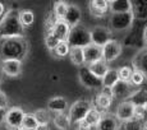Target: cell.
<instances>
[{
    "mask_svg": "<svg viewBox=\"0 0 147 130\" xmlns=\"http://www.w3.org/2000/svg\"><path fill=\"white\" fill-rule=\"evenodd\" d=\"M22 126L26 129H30V130H36L38 126V123L37 120H36L35 115L33 114H27L26 112V116L23 119V124H22Z\"/></svg>",
    "mask_w": 147,
    "mask_h": 130,
    "instance_id": "obj_34",
    "label": "cell"
},
{
    "mask_svg": "<svg viewBox=\"0 0 147 130\" xmlns=\"http://www.w3.org/2000/svg\"><path fill=\"white\" fill-rule=\"evenodd\" d=\"M1 73L8 77H18L22 73V60H16V59H7L1 60L0 63Z\"/></svg>",
    "mask_w": 147,
    "mask_h": 130,
    "instance_id": "obj_10",
    "label": "cell"
},
{
    "mask_svg": "<svg viewBox=\"0 0 147 130\" xmlns=\"http://www.w3.org/2000/svg\"><path fill=\"white\" fill-rule=\"evenodd\" d=\"M3 83V73H1V70H0V84Z\"/></svg>",
    "mask_w": 147,
    "mask_h": 130,
    "instance_id": "obj_44",
    "label": "cell"
},
{
    "mask_svg": "<svg viewBox=\"0 0 147 130\" xmlns=\"http://www.w3.org/2000/svg\"><path fill=\"white\" fill-rule=\"evenodd\" d=\"M113 100H114V97H113V93H111V89H105L102 88V91L97 94V97H96V109L97 110H102V111H105L107 110L110 106H111L113 103Z\"/></svg>",
    "mask_w": 147,
    "mask_h": 130,
    "instance_id": "obj_19",
    "label": "cell"
},
{
    "mask_svg": "<svg viewBox=\"0 0 147 130\" xmlns=\"http://www.w3.org/2000/svg\"><path fill=\"white\" fill-rule=\"evenodd\" d=\"M70 45L68 44V41H61L60 44L56 46V49L54 50L53 54H55L56 58H64V56H69V52H70Z\"/></svg>",
    "mask_w": 147,
    "mask_h": 130,
    "instance_id": "obj_33",
    "label": "cell"
},
{
    "mask_svg": "<svg viewBox=\"0 0 147 130\" xmlns=\"http://www.w3.org/2000/svg\"><path fill=\"white\" fill-rule=\"evenodd\" d=\"M121 51H123V45H121L118 40L113 38L111 41H109L105 46L102 47V59L109 64V63H111V61L117 60L121 55Z\"/></svg>",
    "mask_w": 147,
    "mask_h": 130,
    "instance_id": "obj_8",
    "label": "cell"
},
{
    "mask_svg": "<svg viewBox=\"0 0 147 130\" xmlns=\"http://www.w3.org/2000/svg\"><path fill=\"white\" fill-rule=\"evenodd\" d=\"M133 65L136 70H140V72L145 73L147 75V49L142 50L133 60Z\"/></svg>",
    "mask_w": 147,
    "mask_h": 130,
    "instance_id": "obj_28",
    "label": "cell"
},
{
    "mask_svg": "<svg viewBox=\"0 0 147 130\" xmlns=\"http://www.w3.org/2000/svg\"><path fill=\"white\" fill-rule=\"evenodd\" d=\"M132 13L137 21H147V0H134L132 1Z\"/></svg>",
    "mask_w": 147,
    "mask_h": 130,
    "instance_id": "obj_20",
    "label": "cell"
},
{
    "mask_svg": "<svg viewBox=\"0 0 147 130\" xmlns=\"http://www.w3.org/2000/svg\"><path fill=\"white\" fill-rule=\"evenodd\" d=\"M91 109H92L91 102L87 100H78L76 102H73L69 106V114H68L72 124L77 125V124L82 123Z\"/></svg>",
    "mask_w": 147,
    "mask_h": 130,
    "instance_id": "obj_4",
    "label": "cell"
},
{
    "mask_svg": "<svg viewBox=\"0 0 147 130\" xmlns=\"http://www.w3.org/2000/svg\"><path fill=\"white\" fill-rule=\"evenodd\" d=\"M72 28L69 27V24L65 21H55L54 26L50 29V33H53L56 38H59L60 41H67L68 36L70 33Z\"/></svg>",
    "mask_w": 147,
    "mask_h": 130,
    "instance_id": "obj_16",
    "label": "cell"
},
{
    "mask_svg": "<svg viewBox=\"0 0 147 130\" xmlns=\"http://www.w3.org/2000/svg\"><path fill=\"white\" fill-rule=\"evenodd\" d=\"M5 112H7V110H1V109H0V124L4 123V120H5Z\"/></svg>",
    "mask_w": 147,
    "mask_h": 130,
    "instance_id": "obj_42",
    "label": "cell"
},
{
    "mask_svg": "<svg viewBox=\"0 0 147 130\" xmlns=\"http://www.w3.org/2000/svg\"><path fill=\"white\" fill-rule=\"evenodd\" d=\"M84 63L87 65L98 61L102 59V47L97 46L95 44L88 45L87 47H84Z\"/></svg>",
    "mask_w": 147,
    "mask_h": 130,
    "instance_id": "obj_14",
    "label": "cell"
},
{
    "mask_svg": "<svg viewBox=\"0 0 147 130\" xmlns=\"http://www.w3.org/2000/svg\"><path fill=\"white\" fill-rule=\"evenodd\" d=\"M129 102H132L136 107L138 106H146L147 105V89L146 88H138L132 92V94L128 98Z\"/></svg>",
    "mask_w": 147,
    "mask_h": 130,
    "instance_id": "obj_22",
    "label": "cell"
},
{
    "mask_svg": "<svg viewBox=\"0 0 147 130\" xmlns=\"http://www.w3.org/2000/svg\"><path fill=\"white\" fill-rule=\"evenodd\" d=\"M47 109L49 111H53L55 114H63L67 110H69V103L68 100L61 96H56V97H51L47 101Z\"/></svg>",
    "mask_w": 147,
    "mask_h": 130,
    "instance_id": "obj_13",
    "label": "cell"
},
{
    "mask_svg": "<svg viewBox=\"0 0 147 130\" xmlns=\"http://www.w3.org/2000/svg\"><path fill=\"white\" fill-rule=\"evenodd\" d=\"M147 79V75L145 74V73L140 72V70H136L133 72V74H132V78H131V86H142L143 83L146 82Z\"/></svg>",
    "mask_w": 147,
    "mask_h": 130,
    "instance_id": "obj_36",
    "label": "cell"
},
{
    "mask_svg": "<svg viewBox=\"0 0 147 130\" xmlns=\"http://www.w3.org/2000/svg\"><path fill=\"white\" fill-rule=\"evenodd\" d=\"M119 80H120V79H119V73H118V69H109L106 72L105 77L102 78V88L111 89Z\"/></svg>",
    "mask_w": 147,
    "mask_h": 130,
    "instance_id": "obj_25",
    "label": "cell"
},
{
    "mask_svg": "<svg viewBox=\"0 0 147 130\" xmlns=\"http://www.w3.org/2000/svg\"><path fill=\"white\" fill-rule=\"evenodd\" d=\"M69 59L72 64L82 68V65L86 64L84 63V50L82 47H72L69 52Z\"/></svg>",
    "mask_w": 147,
    "mask_h": 130,
    "instance_id": "obj_27",
    "label": "cell"
},
{
    "mask_svg": "<svg viewBox=\"0 0 147 130\" xmlns=\"http://www.w3.org/2000/svg\"><path fill=\"white\" fill-rule=\"evenodd\" d=\"M19 21H21L22 26L24 28L31 27L33 24V22H35V13L30 9L19 10Z\"/></svg>",
    "mask_w": 147,
    "mask_h": 130,
    "instance_id": "obj_30",
    "label": "cell"
},
{
    "mask_svg": "<svg viewBox=\"0 0 147 130\" xmlns=\"http://www.w3.org/2000/svg\"><path fill=\"white\" fill-rule=\"evenodd\" d=\"M132 89H131V83H125V82L119 80L114 87L111 88L113 97L118 98V100H124L129 98V96L132 94Z\"/></svg>",
    "mask_w": 147,
    "mask_h": 130,
    "instance_id": "obj_18",
    "label": "cell"
},
{
    "mask_svg": "<svg viewBox=\"0 0 147 130\" xmlns=\"http://www.w3.org/2000/svg\"><path fill=\"white\" fill-rule=\"evenodd\" d=\"M8 106H9V100H8L7 94L0 89V109L1 110H8Z\"/></svg>",
    "mask_w": 147,
    "mask_h": 130,
    "instance_id": "obj_38",
    "label": "cell"
},
{
    "mask_svg": "<svg viewBox=\"0 0 147 130\" xmlns=\"http://www.w3.org/2000/svg\"><path fill=\"white\" fill-rule=\"evenodd\" d=\"M134 111H136V106L132 102H129L128 100H125V101H121L118 105L115 116L118 117V120L120 123H125V121L134 117Z\"/></svg>",
    "mask_w": 147,
    "mask_h": 130,
    "instance_id": "obj_11",
    "label": "cell"
},
{
    "mask_svg": "<svg viewBox=\"0 0 147 130\" xmlns=\"http://www.w3.org/2000/svg\"><path fill=\"white\" fill-rule=\"evenodd\" d=\"M87 68H88L90 70H91V73H94V74L96 75L97 78L102 79L104 77H105L106 72L109 70V66H107V63L104 59H101V60L98 61H95V63L87 65Z\"/></svg>",
    "mask_w": 147,
    "mask_h": 130,
    "instance_id": "obj_24",
    "label": "cell"
},
{
    "mask_svg": "<svg viewBox=\"0 0 147 130\" xmlns=\"http://www.w3.org/2000/svg\"><path fill=\"white\" fill-rule=\"evenodd\" d=\"M60 42H61L60 40L56 38L53 33H49V35L45 37V46H46L47 50H50L51 52H54V50L56 49V46H58Z\"/></svg>",
    "mask_w": 147,
    "mask_h": 130,
    "instance_id": "obj_37",
    "label": "cell"
},
{
    "mask_svg": "<svg viewBox=\"0 0 147 130\" xmlns=\"http://www.w3.org/2000/svg\"><path fill=\"white\" fill-rule=\"evenodd\" d=\"M123 129L124 130H143L145 129V121L141 119L133 117L131 120L123 123Z\"/></svg>",
    "mask_w": 147,
    "mask_h": 130,
    "instance_id": "obj_32",
    "label": "cell"
},
{
    "mask_svg": "<svg viewBox=\"0 0 147 130\" xmlns=\"http://www.w3.org/2000/svg\"><path fill=\"white\" fill-rule=\"evenodd\" d=\"M120 129V121L115 115H102L100 123L96 126V130H119Z\"/></svg>",
    "mask_w": 147,
    "mask_h": 130,
    "instance_id": "obj_15",
    "label": "cell"
},
{
    "mask_svg": "<svg viewBox=\"0 0 147 130\" xmlns=\"http://www.w3.org/2000/svg\"><path fill=\"white\" fill-rule=\"evenodd\" d=\"M76 130H92V128H91V126H88L87 124H84L83 121H82V123L77 124V129H76Z\"/></svg>",
    "mask_w": 147,
    "mask_h": 130,
    "instance_id": "obj_39",
    "label": "cell"
},
{
    "mask_svg": "<svg viewBox=\"0 0 147 130\" xmlns=\"http://www.w3.org/2000/svg\"><path fill=\"white\" fill-rule=\"evenodd\" d=\"M7 12H8V10L5 9V5L3 4L1 1H0V19H1L3 17H4L5 14H7Z\"/></svg>",
    "mask_w": 147,
    "mask_h": 130,
    "instance_id": "obj_40",
    "label": "cell"
},
{
    "mask_svg": "<svg viewBox=\"0 0 147 130\" xmlns=\"http://www.w3.org/2000/svg\"><path fill=\"white\" fill-rule=\"evenodd\" d=\"M33 115H35L38 125H49V123L51 121V116H50L49 110H44V109L36 110L33 112Z\"/></svg>",
    "mask_w": 147,
    "mask_h": 130,
    "instance_id": "obj_31",
    "label": "cell"
},
{
    "mask_svg": "<svg viewBox=\"0 0 147 130\" xmlns=\"http://www.w3.org/2000/svg\"><path fill=\"white\" fill-rule=\"evenodd\" d=\"M134 69H132L131 66H121L118 69V73H119V79L121 82H125V83H129L132 78V74H133Z\"/></svg>",
    "mask_w": 147,
    "mask_h": 130,
    "instance_id": "obj_35",
    "label": "cell"
},
{
    "mask_svg": "<svg viewBox=\"0 0 147 130\" xmlns=\"http://www.w3.org/2000/svg\"><path fill=\"white\" fill-rule=\"evenodd\" d=\"M145 129H147V120L145 121Z\"/></svg>",
    "mask_w": 147,
    "mask_h": 130,
    "instance_id": "obj_46",
    "label": "cell"
},
{
    "mask_svg": "<svg viewBox=\"0 0 147 130\" xmlns=\"http://www.w3.org/2000/svg\"><path fill=\"white\" fill-rule=\"evenodd\" d=\"M142 41H143V44L147 46V26L143 28V33H142Z\"/></svg>",
    "mask_w": 147,
    "mask_h": 130,
    "instance_id": "obj_41",
    "label": "cell"
},
{
    "mask_svg": "<svg viewBox=\"0 0 147 130\" xmlns=\"http://www.w3.org/2000/svg\"><path fill=\"white\" fill-rule=\"evenodd\" d=\"M81 19H82V12H81L80 7L76 4H69V8H68V12H67L64 21L69 24L70 28H74L80 24Z\"/></svg>",
    "mask_w": 147,
    "mask_h": 130,
    "instance_id": "obj_17",
    "label": "cell"
},
{
    "mask_svg": "<svg viewBox=\"0 0 147 130\" xmlns=\"http://www.w3.org/2000/svg\"><path fill=\"white\" fill-rule=\"evenodd\" d=\"M26 116V112L18 106L9 107L5 112V125L8 128L13 129V130H18L19 128H22V124H23V119Z\"/></svg>",
    "mask_w": 147,
    "mask_h": 130,
    "instance_id": "obj_6",
    "label": "cell"
},
{
    "mask_svg": "<svg viewBox=\"0 0 147 130\" xmlns=\"http://www.w3.org/2000/svg\"><path fill=\"white\" fill-rule=\"evenodd\" d=\"M28 52V42L24 37L22 38H7L0 40V59H16L23 60Z\"/></svg>",
    "mask_w": 147,
    "mask_h": 130,
    "instance_id": "obj_2",
    "label": "cell"
},
{
    "mask_svg": "<svg viewBox=\"0 0 147 130\" xmlns=\"http://www.w3.org/2000/svg\"><path fill=\"white\" fill-rule=\"evenodd\" d=\"M88 9L91 15L95 18H102L110 12L109 1L107 0H91L88 3Z\"/></svg>",
    "mask_w": 147,
    "mask_h": 130,
    "instance_id": "obj_12",
    "label": "cell"
},
{
    "mask_svg": "<svg viewBox=\"0 0 147 130\" xmlns=\"http://www.w3.org/2000/svg\"><path fill=\"white\" fill-rule=\"evenodd\" d=\"M68 8H69V4L67 1H63V0H59L54 4V17L56 18V21H64Z\"/></svg>",
    "mask_w": 147,
    "mask_h": 130,
    "instance_id": "obj_29",
    "label": "cell"
},
{
    "mask_svg": "<svg viewBox=\"0 0 147 130\" xmlns=\"http://www.w3.org/2000/svg\"><path fill=\"white\" fill-rule=\"evenodd\" d=\"M53 124L59 130H69L70 126H72V121H70L69 115H67L65 112H63V114H55V116L53 119Z\"/></svg>",
    "mask_w": 147,
    "mask_h": 130,
    "instance_id": "obj_23",
    "label": "cell"
},
{
    "mask_svg": "<svg viewBox=\"0 0 147 130\" xmlns=\"http://www.w3.org/2000/svg\"><path fill=\"white\" fill-rule=\"evenodd\" d=\"M91 41L97 46L104 47L109 41H111V31L107 27H95L91 31Z\"/></svg>",
    "mask_w": 147,
    "mask_h": 130,
    "instance_id": "obj_9",
    "label": "cell"
},
{
    "mask_svg": "<svg viewBox=\"0 0 147 130\" xmlns=\"http://www.w3.org/2000/svg\"><path fill=\"white\" fill-rule=\"evenodd\" d=\"M134 23V15L132 12L111 14L109 19V26L113 31H125L129 29Z\"/></svg>",
    "mask_w": 147,
    "mask_h": 130,
    "instance_id": "obj_5",
    "label": "cell"
},
{
    "mask_svg": "<svg viewBox=\"0 0 147 130\" xmlns=\"http://www.w3.org/2000/svg\"><path fill=\"white\" fill-rule=\"evenodd\" d=\"M109 7L111 14L132 12V1H129V0H110Z\"/></svg>",
    "mask_w": 147,
    "mask_h": 130,
    "instance_id": "obj_21",
    "label": "cell"
},
{
    "mask_svg": "<svg viewBox=\"0 0 147 130\" xmlns=\"http://www.w3.org/2000/svg\"><path fill=\"white\" fill-rule=\"evenodd\" d=\"M78 79H80L82 86L86 87V88H90V89L102 88V79L96 77L94 73H91V70H90L87 66L80 68Z\"/></svg>",
    "mask_w": 147,
    "mask_h": 130,
    "instance_id": "obj_7",
    "label": "cell"
},
{
    "mask_svg": "<svg viewBox=\"0 0 147 130\" xmlns=\"http://www.w3.org/2000/svg\"><path fill=\"white\" fill-rule=\"evenodd\" d=\"M101 117H102V114H101L100 110H97L96 107H92V109L88 111V114L86 115L83 123L87 124L88 126H91V128H96L97 124L100 123Z\"/></svg>",
    "mask_w": 147,
    "mask_h": 130,
    "instance_id": "obj_26",
    "label": "cell"
},
{
    "mask_svg": "<svg viewBox=\"0 0 147 130\" xmlns=\"http://www.w3.org/2000/svg\"><path fill=\"white\" fill-rule=\"evenodd\" d=\"M18 130H30V129H26V128H23V126H22V128H19Z\"/></svg>",
    "mask_w": 147,
    "mask_h": 130,
    "instance_id": "obj_45",
    "label": "cell"
},
{
    "mask_svg": "<svg viewBox=\"0 0 147 130\" xmlns=\"http://www.w3.org/2000/svg\"><path fill=\"white\" fill-rule=\"evenodd\" d=\"M36 130H50V126L49 125H38Z\"/></svg>",
    "mask_w": 147,
    "mask_h": 130,
    "instance_id": "obj_43",
    "label": "cell"
},
{
    "mask_svg": "<svg viewBox=\"0 0 147 130\" xmlns=\"http://www.w3.org/2000/svg\"><path fill=\"white\" fill-rule=\"evenodd\" d=\"M143 130H147V129H143Z\"/></svg>",
    "mask_w": 147,
    "mask_h": 130,
    "instance_id": "obj_47",
    "label": "cell"
},
{
    "mask_svg": "<svg viewBox=\"0 0 147 130\" xmlns=\"http://www.w3.org/2000/svg\"><path fill=\"white\" fill-rule=\"evenodd\" d=\"M67 41L70 45V47H82V49H84V47L92 44L91 32L87 28L77 26L70 29V33L68 36Z\"/></svg>",
    "mask_w": 147,
    "mask_h": 130,
    "instance_id": "obj_3",
    "label": "cell"
},
{
    "mask_svg": "<svg viewBox=\"0 0 147 130\" xmlns=\"http://www.w3.org/2000/svg\"><path fill=\"white\" fill-rule=\"evenodd\" d=\"M24 37V27L19 21V10L9 9L0 19V40Z\"/></svg>",
    "mask_w": 147,
    "mask_h": 130,
    "instance_id": "obj_1",
    "label": "cell"
}]
</instances>
